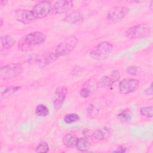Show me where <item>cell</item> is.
<instances>
[{
  "label": "cell",
  "mask_w": 153,
  "mask_h": 153,
  "mask_svg": "<svg viewBox=\"0 0 153 153\" xmlns=\"http://www.w3.org/2000/svg\"><path fill=\"white\" fill-rule=\"evenodd\" d=\"M151 26L148 23H140L133 26L127 29L125 35L130 39H142L149 35Z\"/></svg>",
  "instance_id": "cell-1"
},
{
  "label": "cell",
  "mask_w": 153,
  "mask_h": 153,
  "mask_svg": "<svg viewBox=\"0 0 153 153\" xmlns=\"http://www.w3.org/2000/svg\"><path fill=\"white\" fill-rule=\"evenodd\" d=\"M48 150H49L48 145L45 142H42L36 148L35 152H47Z\"/></svg>",
  "instance_id": "cell-24"
},
{
  "label": "cell",
  "mask_w": 153,
  "mask_h": 153,
  "mask_svg": "<svg viewBox=\"0 0 153 153\" xmlns=\"http://www.w3.org/2000/svg\"><path fill=\"white\" fill-rule=\"evenodd\" d=\"M80 96L83 97V98H87L88 97L90 94H91V91L88 88H85L84 87L82 88L81 90H80Z\"/></svg>",
  "instance_id": "cell-26"
},
{
  "label": "cell",
  "mask_w": 153,
  "mask_h": 153,
  "mask_svg": "<svg viewBox=\"0 0 153 153\" xmlns=\"http://www.w3.org/2000/svg\"><path fill=\"white\" fill-rule=\"evenodd\" d=\"M23 70L20 63H10L1 67L0 76L4 80L11 79L20 74Z\"/></svg>",
  "instance_id": "cell-4"
},
{
  "label": "cell",
  "mask_w": 153,
  "mask_h": 153,
  "mask_svg": "<svg viewBox=\"0 0 153 153\" xmlns=\"http://www.w3.org/2000/svg\"><path fill=\"white\" fill-rule=\"evenodd\" d=\"M140 114L143 117L146 118H152L153 116V108L152 106L142 107L139 110Z\"/></svg>",
  "instance_id": "cell-21"
},
{
  "label": "cell",
  "mask_w": 153,
  "mask_h": 153,
  "mask_svg": "<svg viewBox=\"0 0 153 153\" xmlns=\"http://www.w3.org/2000/svg\"><path fill=\"white\" fill-rule=\"evenodd\" d=\"M152 4H153V1H151L150 2V10L152 9Z\"/></svg>",
  "instance_id": "cell-30"
},
{
  "label": "cell",
  "mask_w": 153,
  "mask_h": 153,
  "mask_svg": "<svg viewBox=\"0 0 153 153\" xmlns=\"http://www.w3.org/2000/svg\"><path fill=\"white\" fill-rule=\"evenodd\" d=\"M145 93L146 95L151 96L152 94V84L151 83L150 86L145 90Z\"/></svg>",
  "instance_id": "cell-28"
},
{
  "label": "cell",
  "mask_w": 153,
  "mask_h": 153,
  "mask_svg": "<svg viewBox=\"0 0 153 153\" xmlns=\"http://www.w3.org/2000/svg\"><path fill=\"white\" fill-rule=\"evenodd\" d=\"M118 119L123 123H129L132 118V112L130 109H125L120 112L117 115Z\"/></svg>",
  "instance_id": "cell-17"
},
{
  "label": "cell",
  "mask_w": 153,
  "mask_h": 153,
  "mask_svg": "<svg viewBox=\"0 0 153 153\" xmlns=\"http://www.w3.org/2000/svg\"><path fill=\"white\" fill-rule=\"evenodd\" d=\"M120 72L118 70L113 71L110 75L103 76L98 82V86L102 88H107L111 86L114 83L119 79Z\"/></svg>",
  "instance_id": "cell-11"
},
{
  "label": "cell",
  "mask_w": 153,
  "mask_h": 153,
  "mask_svg": "<svg viewBox=\"0 0 153 153\" xmlns=\"http://www.w3.org/2000/svg\"><path fill=\"white\" fill-rule=\"evenodd\" d=\"M126 72L130 75L136 76L139 75L141 73L142 69L137 66H130L127 68Z\"/></svg>",
  "instance_id": "cell-23"
},
{
  "label": "cell",
  "mask_w": 153,
  "mask_h": 153,
  "mask_svg": "<svg viewBox=\"0 0 153 153\" xmlns=\"http://www.w3.org/2000/svg\"><path fill=\"white\" fill-rule=\"evenodd\" d=\"M73 7V2L70 0H61L56 1L52 7L54 14H60L68 12Z\"/></svg>",
  "instance_id": "cell-10"
},
{
  "label": "cell",
  "mask_w": 153,
  "mask_h": 153,
  "mask_svg": "<svg viewBox=\"0 0 153 153\" xmlns=\"http://www.w3.org/2000/svg\"><path fill=\"white\" fill-rule=\"evenodd\" d=\"M77 138L72 133L65 134L63 139V145L67 148H71L75 145Z\"/></svg>",
  "instance_id": "cell-18"
},
{
  "label": "cell",
  "mask_w": 153,
  "mask_h": 153,
  "mask_svg": "<svg viewBox=\"0 0 153 153\" xmlns=\"http://www.w3.org/2000/svg\"><path fill=\"white\" fill-rule=\"evenodd\" d=\"M78 43V39L74 35L69 36L62 41L57 47L54 54L57 57L65 56L70 54Z\"/></svg>",
  "instance_id": "cell-2"
},
{
  "label": "cell",
  "mask_w": 153,
  "mask_h": 153,
  "mask_svg": "<svg viewBox=\"0 0 153 153\" xmlns=\"http://www.w3.org/2000/svg\"><path fill=\"white\" fill-rule=\"evenodd\" d=\"M47 39V36L43 32L39 31H35L30 32L26 35L23 40L22 45L25 47H29L31 46L38 45L44 43Z\"/></svg>",
  "instance_id": "cell-5"
},
{
  "label": "cell",
  "mask_w": 153,
  "mask_h": 153,
  "mask_svg": "<svg viewBox=\"0 0 153 153\" xmlns=\"http://www.w3.org/2000/svg\"><path fill=\"white\" fill-rule=\"evenodd\" d=\"M16 18L19 22L27 25L33 22L36 19L33 12L26 9H19L15 13Z\"/></svg>",
  "instance_id": "cell-9"
},
{
  "label": "cell",
  "mask_w": 153,
  "mask_h": 153,
  "mask_svg": "<svg viewBox=\"0 0 153 153\" xmlns=\"http://www.w3.org/2000/svg\"><path fill=\"white\" fill-rule=\"evenodd\" d=\"M79 120V117L76 114H68L63 118V121L66 124H71L78 121Z\"/></svg>",
  "instance_id": "cell-22"
},
{
  "label": "cell",
  "mask_w": 153,
  "mask_h": 153,
  "mask_svg": "<svg viewBox=\"0 0 153 153\" xmlns=\"http://www.w3.org/2000/svg\"><path fill=\"white\" fill-rule=\"evenodd\" d=\"M128 12L129 9L126 7L115 6L111 8L108 11L106 19L111 22L116 23L125 17Z\"/></svg>",
  "instance_id": "cell-6"
},
{
  "label": "cell",
  "mask_w": 153,
  "mask_h": 153,
  "mask_svg": "<svg viewBox=\"0 0 153 153\" xmlns=\"http://www.w3.org/2000/svg\"><path fill=\"white\" fill-rule=\"evenodd\" d=\"M75 146L76 149L79 151L85 152L89 149L90 146V143L88 139L85 137H80L78 139L77 138Z\"/></svg>",
  "instance_id": "cell-15"
},
{
  "label": "cell",
  "mask_w": 153,
  "mask_h": 153,
  "mask_svg": "<svg viewBox=\"0 0 153 153\" xmlns=\"http://www.w3.org/2000/svg\"><path fill=\"white\" fill-rule=\"evenodd\" d=\"M83 19L82 14L79 11H74L64 18V21L69 23H76Z\"/></svg>",
  "instance_id": "cell-14"
},
{
  "label": "cell",
  "mask_w": 153,
  "mask_h": 153,
  "mask_svg": "<svg viewBox=\"0 0 153 153\" xmlns=\"http://www.w3.org/2000/svg\"><path fill=\"white\" fill-rule=\"evenodd\" d=\"M3 24H4L3 19L2 17H1V19H0V27H2V26H3Z\"/></svg>",
  "instance_id": "cell-29"
},
{
  "label": "cell",
  "mask_w": 153,
  "mask_h": 153,
  "mask_svg": "<svg viewBox=\"0 0 153 153\" xmlns=\"http://www.w3.org/2000/svg\"><path fill=\"white\" fill-rule=\"evenodd\" d=\"M35 114L39 117H46L49 114V109L45 105L39 104L36 107Z\"/></svg>",
  "instance_id": "cell-19"
},
{
  "label": "cell",
  "mask_w": 153,
  "mask_h": 153,
  "mask_svg": "<svg viewBox=\"0 0 153 153\" xmlns=\"http://www.w3.org/2000/svg\"><path fill=\"white\" fill-rule=\"evenodd\" d=\"M93 135L95 139L98 140H103L105 139V134L100 130H97L94 131L93 133Z\"/></svg>",
  "instance_id": "cell-25"
},
{
  "label": "cell",
  "mask_w": 153,
  "mask_h": 153,
  "mask_svg": "<svg viewBox=\"0 0 153 153\" xmlns=\"http://www.w3.org/2000/svg\"><path fill=\"white\" fill-rule=\"evenodd\" d=\"M20 88H21L20 86H10V87H8L6 88V89H5V90L3 92H2V93H1L2 97H3L4 98H6V97L11 96L13 93H16V91L19 90Z\"/></svg>",
  "instance_id": "cell-20"
},
{
  "label": "cell",
  "mask_w": 153,
  "mask_h": 153,
  "mask_svg": "<svg viewBox=\"0 0 153 153\" xmlns=\"http://www.w3.org/2000/svg\"><path fill=\"white\" fill-rule=\"evenodd\" d=\"M56 97L53 102L54 107L56 110H59L62 106L66 94H67V88L64 86L59 87L57 88L56 91Z\"/></svg>",
  "instance_id": "cell-12"
},
{
  "label": "cell",
  "mask_w": 153,
  "mask_h": 153,
  "mask_svg": "<svg viewBox=\"0 0 153 153\" xmlns=\"http://www.w3.org/2000/svg\"><path fill=\"white\" fill-rule=\"evenodd\" d=\"M126 151V148L123 146H120L117 147L115 150L113 151L114 152H120V153L125 152Z\"/></svg>",
  "instance_id": "cell-27"
},
{
  "label": "cell",
  "mask_w": 153,
  "mask_h": 153,
  "mask_svg": "<svg viewBox=\"0 0 153 153\" xmlns=\"http://www.w3.org/2000/svg\"><path fill=\"white\" fill-rule=\"evenodd\" d=\"M58 57L54 53L44 54L38 56L35 59V63L40 67L44 68L45 66L55 61Z\"/></svg>",
  "instance_id": "cell-13"
},
{
  "label": "cell",
  "mask_w": 153,
  "mask_h": 153,
  "mask_svg": "<svg viewBox=\"0 0 153 153\" xmlns=\"http://www.w3.org/2000/svg\"><path fill=\"white\" fill-rule=\"evenodd\" d=\"M139 85V81L135 78H125L119 84V91L121 94H127L135 91Z\"/></svg>",
  "instance_id": "cell-8"
},
{
  "label": "cell",
  "mask_w": 153,
  "mask_h": 153,
  "mask_svg": "<svg viewBox=\"0 0 153 153\" xmlns=\"http://www.w3.org/2000/svg\"><path fill=\"white\" fill-rule=\"evenodd\" d=\"M32 11L36 19L45 18L52 11L51 2L48 1H41L33 7Z\"/></svg>",
  "instance_id": "cell-7"
},
{
  "label": "cell",
  "mask_w": 153,
  "mask_h": 153,
  "mask_svg": "<svg viewBox=\"0 0 153 153\" xmlns=\"http://www.w3.org/2000/svg\"><path fill=\"white\" fill-rule=\"evenodd\" d=\"M113 48V45L111 42L103 41L93 48L90 52V56L94 59H104L111 53Z\"/></svg>",
  "instance_id": "cell-3"
},
{
  "label": "cell",
  "mask_w": 153,
  "mask_h": 153,
  "mask_svg": "<svg viewBox=\"0 0 153 153\" xmlns=\"http://www.w3.org/2000/svg\"><path fill=\"white\" fill-rule=\"evenodd\" d=\"M2 50H7L11 48L15 43V40L9 35H3L1 36Z\"/></svg>",
  "instance_id": "cell-16"
}]
</instances>
